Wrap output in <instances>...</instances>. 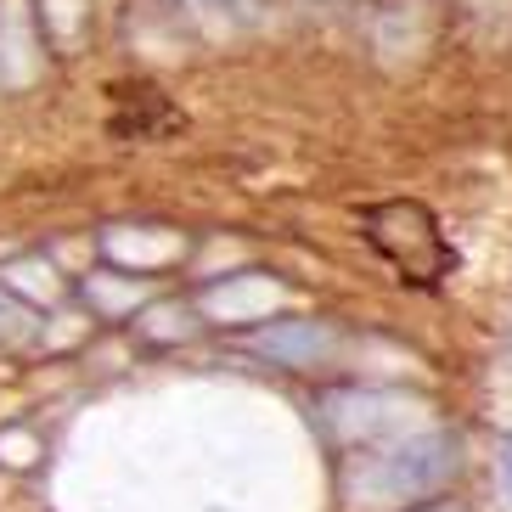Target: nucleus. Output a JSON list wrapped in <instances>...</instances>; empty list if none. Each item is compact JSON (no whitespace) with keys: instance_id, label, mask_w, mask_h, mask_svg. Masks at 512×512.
<instances>
[{"instance_id":"obj_5","label":"nucleus","mask_w":512,"mask_h":512,"mask_svg":"<svg viewBox=\"0 0 512 512\" xmlns=\"http://www.w3.org/2000/svg\"><path fill=\"white\" fill-rule=\"evenodd\" d=\"M501 484H507V496H512V434L501 439Z\"/></svg>"},{"instance_id":"obj_2","label":"nucleus","mask_w":512,"mask_h":512,"mask_svg":"<svg viewBox=\"0 0 512 512\" xmlns=\"http://www.w3.org/2000/svg\"><path fill=\"white\" fill-rule=\"evenodd\" d=\"M366 237L411 276V282H439L451 271V242L439 237L434 214L422 203H383L366 214Z\"/></svg>"},{"instance_id":"obj_3","label":"nucleus","mask_w":512,"mask_h":512,"mask_svg":"<svg viewBox=\"0 0 512 512\" xmlns=\"http://www.w3.org/2000/svg\"><path fill=\"white\" fill-rule=\"evenodd\" d=\"M417 400L394 389H349L327 400V417L344 439H400L417 422Z\"/></svg>"},{"instance_id":"obj_4","label":"nucleus","mask_w":512,"mask_h":512,"mask_svg":"<svg viewBox=\"0 0 512 512\" xmlns=\"http://www.w3.org/2000/svg\"><path fill=\"white\" fill-rule=\"evenodd\" d=\"M259 349L271 355V361H287V366H310L316 355L332 349V332L316 327V321H282V327L259 332Z\"/></svg>"},{"instance_id":"obj_1","label":"nucleus","mask_w":512,"mask_h":512,"mask_svg":"<svg viewBox=\"0 0 512 512\" xmlns=\"http://www.w3.org/2000/svg\"><path fill=\"white\" fill-rule=\"evenodd\" d=\"M462 467V451H456L451 434H406V439H389L383 451H372L355 479H349V501L355 512H394V507H411V501L434 496L456 479Z\"/></svg>"}]
</instances>
